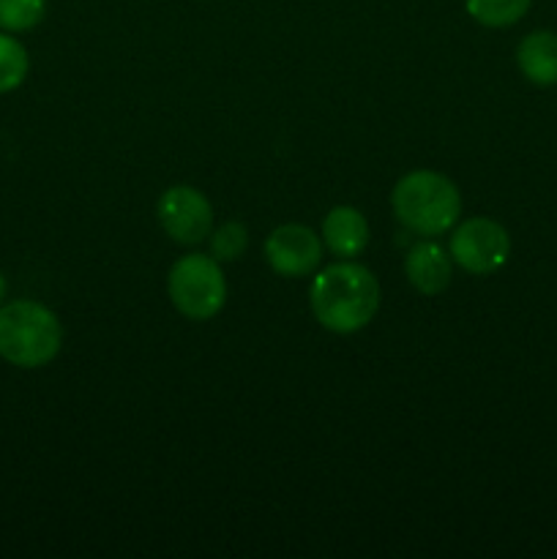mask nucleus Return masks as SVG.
Returning <instances> with one entry per match:
<instances>
[{
  "mask_svg": "<svg viewBox=\"0 0 557 559\" xmlns=\"http://www.w3.org/2000/svg\"><path fill=\"white\" fill-rule=\"evenodd\" d=\"M27 49L14 36L0 33V93L20 87L27 76Z\"/></svg>",
  "mask_w": 557,
  "mask_h": 559,
  "instance_id": "12",
  "label": "nucleus"
},
{
  "mask_svg": "<svg viewBox=\"0 0 557 559\" xmlns=\"http://www.w3.org/2000/svg\"><path fill=\"white\" fill-rule=\"evenodd\" d=\"M448 251H451V260L470 276H489L506 265L511 254V238L495 218L475 216L453 229Z\"/></svg>",
  "mask_w": 557,
  "mask_h": 559,
  "instance_id": "5",
  "label": "nucleus"
},
{
  "mask_svg": "<svg viewBox=\"0 0 557 559\" xmlns=\"http://www.w3.org/2000/svg\"><path fill=\"white\" fill-rule=\"evenodd\" d=\"M393 213L399 224L420 238H437L451 233L462 213V197L451 178L431 169L407 173L391 194Z\"/></svg>",
  "mask_w": 557,
  "mask_h": 559,
  "instance_id": "2",
  "label": "nucleus"
},
{
  "mask_svg": "<svg viewBox=\"0 0 557 559\" xmlns=\"http://www.w3.org/2000/svg\"><path fill=\"white\" fill-rule=\"evenodd\" d=\"M167 293L175 309L191 322L213 320L227 304V282L218 260L208 254H186L169 267Z\"/></svg>",
  "mask_w": 557,
  "mask_h": 559,
  "instance_id": "4",
  "label": "nucleus"
},
{
  "mask_svg": "<svg viewBox=\"0 0 557 559\" xmlns=\"http://www.w3.org/2000/svg\"><path fill=\"white\" fill-rule=\"evenodd\" d=\"M63 328L52 309L36 300H11L0 309V358L20 369H38L58 358Z\"/></svg>",
  "mask_w": 557,
  "mask_h": 559,
  "instance_id": "3",
  "label": "nucleus"
},
{
  "mask_svg": "<svg viewBox=\"0 0 557 559\" xmlns=\"http://www.w3.org/2000/svg\"><path fill=\"white\" fill-rule=\"evenodd\" d=\"M311 314L325 331L349 336L375 320L380 309V282L358 262H333L322 267L309 289Z\"/></svg>",
  "mask_w": 557,
  "mask_h": 559,
  "instance_id": "1",
  "label": "nucleus"
},
{
  "mask_svg": "<svg viewBox=\"0 0 557 559\" xmlns=\"http://www.w3.org/2000/svg\"><path fill=\"white\" fill-rule=\"evenodd\" d=\"M265 260L284 278L311 276L322 262V238L304 224H282L268 235Z\"/></svg>",
  "mask_w": 557,
  "mask_h": 559,
  "instance_id": "7",
  "label": "nucleus"
},
{
  "mask_svg": "<svg viewBox=\"0 0 557 559\" xmlns=\"http://www.w3.org/2000/svg\"><path fill=\"white\" fill-rule=\"evenodd\" d=\"M404 276L420 295L431 298V295L446 293L451 284L453 260L440 243L424 240V243H415L404 257Z\"/></svg>",
  "mask_w": 557,
  "mask_h": 559,
  "instance_id": "8",
  "label": "nucleus"
},
{
  "mask_svg": "<svg viewBox=\"0 0 557 559\" xmlns=\"http://www.w3.org/2000/svg\"><path fill=\"white\" fill-rule=\"evenodd\" d=\"M369 243V222L353 205H336L322 218V246L339 260H353Z\"/></svg>",
  "mask_w": 557,
  "mask_h": 559,
  "instance_id": "9",
  "label": "nucleus"
},
{
  "mask_svg": "<svg viewBox=\"0 0 557 559\" xmlns=\"http://www.w3.org/2000/svg\"><path fill=\"white\" fill-rule=\"evenodd\" d=\"M517 63L524 80L538 87L557 85V33L533 31L519 41Z\"/></svg>",
  "mask_w": 557,
  "mask_h": 559,
  "instance_id": "10",
  "label": "nucleus"
},
{
  "mask_svg": "<svg viewBox=\"0 0 557 559\" xmlns=\"http://www.w3.org/2000/svg\"><path fill=\"white\" fill-rule=\"evenodd\" d=\"M47 0H0V31L22 33L44 20Z\"/></svg>",
  "mask_w": 557,
  "mask_h": 559,
  "instance_id": "13",
  "label": "nucleus"
},
{
  "mask_svg": "<svg viewBox=\"0 0 557 559\" xmlns=\"http://www.w3.org/2000/svg\"><path fill=\"white\" fill-rule=\"evenodd\" d=\"M5 298V278H3V273H0V300Z\"/></svg>",
  "mask_w": 557,
  "mask_h": 559,
  "instance_id": "15",
  "label": "nucleus"
},
{
  "mask_svg": "<svg viewBox=\"0 0 557 559\" xmlns=\"http://www.w3.org/2000/svg\"><path fill=\"white\" fill-rule=\"evenodd\" d=\"M158 222L164 233L180 246H197L211 235L213 207L202 191L191 186H173L158 197Z\"/></svg>",
  "mask_w": 557,
  "mask_h": 559,
  "instance_id": "6",
  "label": "nucleus"
},
{
  "mask_svg": "<svg viewBox=\"0 0 557 559\" xmlns=\"http://www.w3.org/2000/svg\"><path fill=\"white\" fill-rule=\"evenodd\" d=\"M249 249V229L240 222H227L218 229H213L211 238V257L218 262H235Z\"/></svg>",
  "mask_w": 557,
  "mask_h": 559,
  "instance_id": "14",
  "label": "nucleus"
},
{
  "mask_svg": "<svg viewBox=\"0 0 557 559\" xmlns=\"http://www.w3.org/2000/svg\"><path fill=\"white\" fill-rule=\"evenodd\" d=\"M533 0H467V14L484 27L517 25Z\"/></svg>",
  "mask_w": 557,
  "mask_h": 559,
  "instance_id": "11",
  "label": "nucleus"
}]
</instances>
